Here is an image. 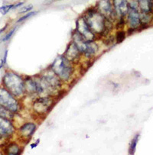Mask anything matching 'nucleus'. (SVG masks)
<instances>
[{
    "mask_svg": "<svg viewBox=\"0 0 153 155\" xmlns=\"http://www.w3.org/2000/svg\"><path fill=\"white\" fill-rule=\"evenodd\" d=\"M89 27L98 38L108 35L113 28V22L107 19L95 7L87 8L82 15Z\"/></svg>",
    "mask_w": 153,
    "mask_h": 155,
    "instance_id": "f257e3e1",
    "label": "nucleus"
},
{
    "mask_svg": "<svg viewBox=\"0 0 153 155\" xmlns=\"http://www.w3.org/2000/svg\"><path fill=\"white\" fill-rule=\"evenodd\" d=\"M75 64L69 61L64 55L56 57L52 64L49 66L64 83L71 82L75 72Z\"/></svg>",
    "mask_w": 153,
    "mask_h": 155,
    "instance_id": "f03ea898",
    "label": "nucleus"
},
{
    "mask_svg": "<svg viewBox=\"0 0 153 155\" xmlns=\"http://www.w3.org/2000/svg\"><path fill=\"white\" fill-rule=\"evenodd\" d=\"M2 84L16 98H22L26 95L25 79L15 73L12 71L5 73L2 78Z\"/></svg>",
    "mask_w": 153,
    "mask_h": 155,
    "instance_id": "7ed1b4c3",
    "label": "nucleus"
},
{
    "mask_svg": "<svg viewBox=\"0 0 153 155\" xmlns=\"http://www.w3.org/2000/svg\"><path fill=\"white\" fill-rule=\"evenodd\" d=\"M54 96H40L34 98L32 102V110L34 114L38 117H45L51 110L54 103Z\"/></svg>",
    "mask_w": 153,
    "mask_h": 155,
    "instance_id": "20e7f679",
    "label": "nucleus"
},
{
    "mask_svg": "<svg viewBox=\"0 0 153 155\" xmlns=\"http://www.w3.org/2000/svg\"><path fill=\"white\" fill-rule=\"evenodd\" d=\"M0 105L14 114L18 113L20 109V103L17 98L5 87H0Z\"/></svg>",
    "mask_w": 153,
    "mask_h": 155,
    "instance_id": "39448f33",
    "label": "nucleus"
},
{
    "mask_svg": "<svg viewBox=\"0 0 153 155\" xmlns=\"http://www.w3.org/2000/svg\"><path fill=\"white\" fill-rule=\"evenodd\" d=\"M75 30L80 34V35L87 41H96L97 39V36L93 32L90 28L87 23L86 20L83 15H80L76 21V29Z\"/></svg>",
    "mask_w": 153,
    "mask_h": 155,
    "instance_id": "423d86ee",
    "label": "nucleus"
},
{
    "mask_svg": "<svg viewBox=\"0 0 153 155\" xmlns=\"http://www.w3.org/2000/svg\"><path fill=\"white\" fill-rule=\"evenodd\" d=\"M94 7L107 19L110 20L113 22L117 21V18H116L114 10H113L112 0H99Z\"/></svg>",
    "mask_w": 153,
    "mask_h": 155,
    "instance_id": "0eeeda50",
    "label": "nucleus"
},
{
    "mask_svg": "<svg viewBox=\"0 0 153 155\" xmlns=\"http://www.w3.org/2000/svg\"><path fill=\"white\" fill-rule=\"evenodd\" d=\"M126 22L128 28L136 31L142 27L140 21V12L139 8H129L126 16Z\"/></svg>",
    "mask_w": 153,
    "mask_h": 155,
    "instance_id": "6e6552de",
    "label": "nucleus"
},
{
    "mask_svg": "<svg viewBox=\"0 0 153 155\" xmlns=\"http://www.w3.org/2000/svg\"><path fill=\"white\" fill-rule=\"evenodd\" d=\"M112 3H113L117 21L120 18H126V16L129 9L127 0H112Z\"/></svg>",
    "mask_w": 153,
    "mask_h": 155,
    "instance_id": "1a4fd4ad",
    "label": "nucleus"
},
{
    "mask_svg": "<svg viewBox=\"0 0 153 155\" xmlns=\"http://www.w3.org/2000/svg\"><path fill=\"white\" fill-rule=\"evenodd\" d=\"M64 57L66 58L70 61L71 62H73V64H76V63L79 62V61L80 60L82 57V54L80 51V50L78 49L77 46L75 45L74 42L73 41L69 43V45H67V48H66V51H64Z\"/></svg>",
    "mask_w": 153,
    "mask_h": 155,
    "instance_id": "9d476101",
    "label": "nucleus"
},
{
    "mask_svg": "<svg viewBox=\"0 0 153 155\" xmlns=\"http://www.w3.org/2000/svg\"><path fill=\"white\" fill-rule=\"evenodd\" d=\"M37 129V125L35 122H25L19 128V136L25 141H28L33 136Z\"/></svg>",
    "mask_w": 153,
    "mask_h": 155,
    "instance_id": "9b49d317",
    "label": "nucleus"
},
{
    "mask_svg": "<svg viewBox=\"0 0 153 155\" xmlns=\"http://www.w3.org/2000/svg\"><path fill=\"white\" fill-rule=\"evenodd\" d=\"M15 131V128L11 120L0 117V135L9 137Z\"/></svg>",
    "mask_w": 153,
    "mask_h": 155,
    "instance_id": "f8f14e48",
    "label": "nucleus"
},
{
    "mask_svg": "<svg viewBox=\"0 0 153 155\" xmlns=\"http://www.w3.org/2000/svg\"><path fill=\"white\" fill-rule=\"evenodd\" d=\"M25 88L26 95L34 96V98L38 96L36 83L34 77H27L25 78Z\"/></svg>",
    "mask_w": 153,
    "mask_h": 155,
    "instance_id": "ddd939ff",
    "label": "nucleus"
},
{
    "mask_svg": "<svg viewBox=\"0 0 153 155\" xmlns=\"http://www.w3.org/2000/svg\"><path fill=\"white\" fill-rule=\"evenodd\" d=\"M99 45H98L97 42H95V41H89L86 51H85L83 55L87 59L90 60L97 55V52L99 51Z\"/></svg>",
    "mask_w": 153,
    "mask_h": 155,
    "instance_id": "4468645a",
    "label": "nucleus"
},
{
    "mask_svg": "<svg viewBox=\"0 0 153 155\" xmlns=\"http://www.w3.org/2000/svg\"><path fill=\"white\" fill-rule=\"evenodd\" d=\"M139 9L141 12L151 13L153 5L151 0H137Z\"/></svg>",
    "mask_w": 153,
    "mask_h": 155,
    "instance_id": "2eb2a0df",
    "label": "nucleus"
},
{
    "mask_svg": "<svg viewBox=\"0 0 153 155\" xmlns=\"http://www.w3.org/2000/svg\"><path fill=\"white\" fill-rule=\"evenodd\" d=\"M22 152V148L19 144L16 143H10L8 147L5 149V153L10 155H18L20 154Z\"/></svg>",
    "mask_w": 153,
    "mask_h": 155,
    "instance_id": "dca6fc26",
    "label": "nucleus"
},
{
    "mask_svg": "<svg viewBox=\"0 0 153 155\" xmlns=\"http://www.w3.org/2000/svg\"><path fill=\"white\" fill-rule=\"evenodd\" d=\"M14 115L15 114L13 113V112H12L11 111L8 110V109H6L5 107H4V106L0 105V117H1V118L12 120L14 118Z\"/></svg>",
    "mask_w": 153,
    "mask_h": 155,
    "instance_id": "f3484780",
    "label": "nucleus"
},
{
    "mask_svg": "<svg viewBox=\"0 0 153 155\" xmlns=\"http://www.w3.org/2000/svg\"><path fill=\"white\" fill-rule=\"evenodd\" d=\"M139 134H136L135 137H133L131 141L130 144H129V154H134L135 152H136V145L138 144V141H139Z\"/></svg>",
    "mask_w": 153,
    "mask_h": 155,
    "instance_id": "a211bd4d",
    "label": "nucleus"
},
{
    "mask_svg": "<svg viewBox=\"0 0 153 155\" xmlns=\"http://www.w3.org/2000/svg\"><path fill=\"white\" fill-rule=\"evenodd\" d=\"M126 35H127V33H126V31L122 30V29L117 30V34H116V35H115L116 44L122 43V42L125 40V38H126Z\"/></svg>",
    "mask_w": 153,
    "mask_h": 155,
    "instance_id": "6ab92c4d",
    "label": "nucleus"
},
{
    "mask_svg": "<svg viewBox=\"0 0 153 155\" xmlns=\"http://www.w3.org/2000/svg\"><path fill=\"white\" fill-rule=\"evenodd\" d=\"M12 8H14V5H4L0 8V12L2 13V15H5L9 12L10 9H12Z\"/></svg>",
    "mask_w": 153,
    "mask_h": 155,
    "instance_id": "aec40b11",
    "label": "nucleus"
},
{
    "mask_svg": "<svg viewBox=\"0 0 153 155\" xmlns=\"http://www.w3.org/2000/svg\"><path fill=\"white\" fill-rule=\"evenodd\" d=\"M37 13V12H29L28 14L25 15H23L22 17H21V18H19V20L17 21L18 23L19 22H22V21H25V20L28 19L29 18H30V17H32V15H35Z\"/></svg>",
    "mask_w": 153,
    "mask_h": 155,
    "instance_id": "412c9836",
    "label": "nucleus"
},
{
    "mask_svg": "<svg viewBox=\"0 0 153 155\" xmlns=\"http://www.w3.org/2000/svg\"><path fill=\"white\" fill-rule=\"evenodd\" d=\"M129 8H139L137 0H127Z\"/></svg>",
    "mask_w": 153,
    "mask_h": 155,
    "instance_id": "4be33fe9",
    "label": "nucleus"
},
{
    "mask_svg": "<svg viewBox=\"0 0 153 155\" xmlns=\"http://www.w3.org/2000/svg\"><path fill=\"white\" fill-rule=\"evenodd\" d=\"M15 30H16V28H13L12 30V31H9V33H8V34H7L5 36V38H4L2 39V41H6L9 40V39L11 38V37H12V36L13 35V34H14V32L15 31Z\"/></svg>",
    "mask_w": 153,
    "mask_h": 155,
    "instance_id": "5701e85b",
    "label": "nucleus"
},
{
    "mask_svg": "<svg viewBox=\"0 0 153 155\" xmlns=\"http://www.w3.org/2000/svg\"><path fill=\"white\" fill-rule=\"evenodd\" d=\"M32 8H33V5H28V6L23 7V8H22L21 11H20V13L28 12L31 11Z\"/></svg>",
    "mask_w": 153,
    "mask_h": 155,
    "instance_id": "b1692460",
    "label": "nucleus"
},
{
    "mask_svg": "<svg viewBox=\"0 0 153 155\" xmlns=\"http://www.w3.org/2000/svg\"><path fill=\"white\" fill-rule=\"evenodd\" d=\"M39 141H40V140L38 139L36 141V142L33 143V144H31V148H35V147H36L38 145V144H39Z\"/></svg>",
    "mask_w": 153,
    "mask_h": 155,
    "instance_id": "393cba45",
    "label": "nucleus"
},
{
    "mask_svg": "<svg viewBox=\"0 0 153 155\" xmlns=\"http://www.w3.org/2000/svg\"><path fill=\"white\" fill-rule=\"evenodd\" d=\"M23 4H24V2H19V3L16 4V5H14V8H17V7H19V6H21V5H22Z\"/></svg>",
    "mask_w": 153,
    "mask_h": 155,
    "instance_id": "a878e982",
    "label": "nucleus"
},
{
    "mask_svg": "<svg viewBox=\"0 0 153 155\" xmlns=\"http://www.w3.org/2000/svg\"><path fill=\"white\" fill-rule=\"evenodd\" d=\"M5 28H6V27H5V28H4L1 29V30H0V33H1V32H2V31H3L5 30Z\"/></svg>",
    "mask_w": 153,
    "mask_h": 155,
    "instance_id": "bb28decb",
    "label": "nucleus"
},
{
    "mask_svg": "<svg viewBox=\"0 0 153 155\" xmlns=\"http://www.w3.org/2000/svg\"><path fill=\"white\" fill-rule=\"evenodd\" d=\"M3 136H2V135H0V141H1V140L2 139V138H3Z\"/></svg>",
    "mask_w": 153,
    "mask_h": 155,
    "instance_id": "cd10ccee",
    "label": "nucleus"
},
{
    "mask_svg": "<svg viewBox=\"0 0 153 155\" xmlns=\"http://www.w3.org/2000/svg\"><path fill=\"white\" fill-rule=\"evenodd\" d=\"M151 2H152V5H153V0H151Z\"/></svg>",
    "mask_w": 153,
    "mask_h": 155,
    "instance_id": "c85d7f7f",
    "label": "nucleus"
}]
</instances>
